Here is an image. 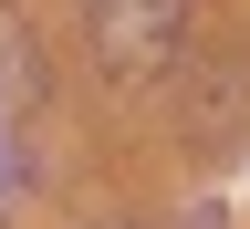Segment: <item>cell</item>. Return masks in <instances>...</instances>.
I'll return each mask as SVG.
<instances>
[{
    "label": "cell",
    "mask_w": 250,
    "mask_h": 229,
    "mask_svg": "<svg viewBox=\"0 0 250 229\" xmlns=\"http://www.w3.org/2000/svg\"><path fill=\"white\" fill-rule=\"evenodd\" d=\"M177 31H188V0H94V52H104V73H125V83L167 73Z\"/></svg>",
    "instance_id": "obj_1"
},
{
    "label": "cell",
    "mask_w": 250,
    "mask_h": 229,
    "mask_svg": "<svg viewBox=\"0 0 250 229\" xmlns=\"http://www.w3.org/2000/svg\"><path fill=\"white\" fill-rule=\"evenodd\" d=\"M42 104V52H31V31L0 11V115H31Z\"/></svg>",
    "instance_id": "obj_2"
},
{
    "label": "cell",
    "mask_w": 250,
    "mask_h": 229,
    "mask_svg": "<svg viewBox=\"0 0 250 229\" xmlns=\"http://www.w3.org/2000/svg\"><path fill=\"white\" fill-rule=\"evenodd\" d=\"M0 187H21V156H11V136H0Z\"/></svg>",
    "instance_id": "obj_3"
}]
</instances>
